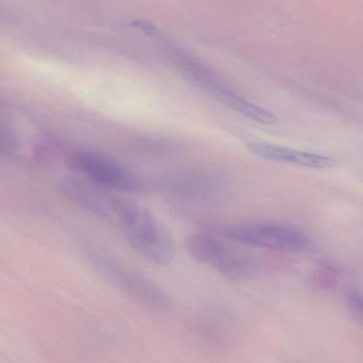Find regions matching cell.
Returning <instances> with one entry per match:
<instances>
[{"label":"cell","mask_w":363,"mask_h":363,"mask_svg":"<svg viewBox=\"0 0 363 363\" xmlns=\"http://www.w3.org/2000/svg\"><path fill=\"white\" fill-rule=\"evenodd\" d=\"M121 230L129 245L149 262L166 265L173 259L172 236L149 208H140L135 219Z\"/></svg>","instance_id":"obj_1"},{"label":"cell","mask_w":363,"mask_h":363,"mask_svg":"<svg viewBox=\"0 0 363 363\" xmlns=\"http://www.w3.org/2000/svg\"><path fill=\"white\" fill-rule=\"evenodd\" d=\"M226 238L245 245L284 252H308L311 240L299 230L272 223H247L228 228Z\"/></svg>","instance_id":"obj_2"},{"label":"cell","mask_w":363,"mask_h":363,"mask_svg":"<svg viewBox=\"0 0 363 363\" xmlns=\"http://www.w3.org/2000/svg\"><path fill=\"white\" fill-rule=\"evenodd\" d=\"M96 273L107 283L150 309L166 312L172 308L170 298L160 287L111 256L100 262Z\"/></svg>","instance_id":"obj_3"},{"label":"cell","mask_w":363,"mask_h":363,"mask_svg":"<svg viewBox=\"0 0 363 363\" xmlns=\"http://www.w3.org/2000/svg\"><path fill=\"white\" fill-rule=\"evenodd\" d=\"M71 167L76 172H83L90 181L104 189L131 193L148 189V186L131 170L99 152H79L73 158Z\"/></svg>","instance_id":"obj_4"},{"label":"cell","mask_w":363,"mask_h":363,"mask_svg":"<svg viewBox=\"0 0 363 363\" xmlns=\"http://www.w3.org/2000/svg\"><path fill=\"white\" fill-rule=\"evenodd\" d=\"M61 187L79 206L95 216L117 225L116 206L119 197L108 194L103 187L91 181L88 182L77 177L67 178Z\"/></svg>","instance_id":"obj_5"},{"label":"cell","mask_w":363,"mask_h":363,"mask_svg":"<svg viewBox=\"0 0 363 363\" xmlns=\"http://www.w3.org/2000/svg\"><path fill=\"white\" fill-rule=\"evenodd\" d=\"M228 279L245 280L259 270V259L250 252L218 242L208 263Z\"/></svg>","instance_id":"obj_6"},{"label":"cell","mask_w":363,"mask_h":363,"mask_svg":"<svg viewBox=\"0 0 363 363\" xmlns=\"http://www.w3.org/2000/svg\"><path fill=\"white\" fill-rule=\"evenodd\" d=\"M247 147L255 155L267 160L290 162L311 168H328L335 163L330 157L298 151L267 143L250 142L247 144Z\"/></svg>","instance_id":"obj_7"},{"label":"cell","mask_w":363,"mask_h":363,"mask_svg":"<svg viewBox=\"0 0 363 363\" xmlns=\"http://www.w3.org/2000/svg\"><path fill=\"white\" fill-rule=\"evenodd\" d=\"M216 96L223 104L238 113L266 125H275L277 118L268 110L255 105L225 90H218Z\"/></svg>","instance_id":"obj_8"},{"label":"cell","mask_w":363,"mask_h":363,"mask_svg":"<svg viewBox=\"0 0 363 363\" xmlns=\"http://www.w3.org/2000/svg\"><path fill=\"white\" fill-rule=\"evenodd\" d=\"M313 277L315 286L322 289L333 287L337 281L336 269L326 263L320 264Z\"/></svg>","instance_id":"obj_9"},{"label":"cell","mask_w":363,"mask_h":363,"mask_svg":"<svg viewBox=\"0 0 363 363\" xmlns=\"http://www.w3.org/2000/svg\"><path fill=\"white\" fill-rule=\"evenodd\" d=\"M347 303L352 316L361 322L362 318V299L361 295L357 291L352 290L347 294Z\"/></svg>","instance_id":"obj_10"}]
</instances>
